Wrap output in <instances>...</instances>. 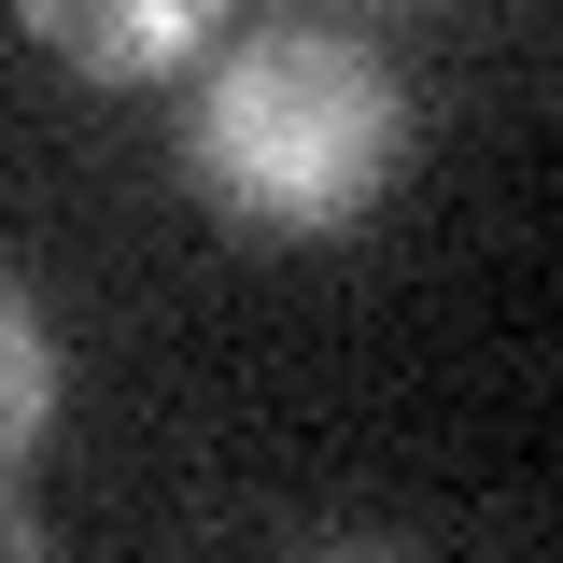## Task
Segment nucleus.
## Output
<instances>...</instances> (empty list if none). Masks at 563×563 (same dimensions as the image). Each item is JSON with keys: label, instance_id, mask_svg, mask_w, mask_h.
<instances>
[{"label": "nucleus", "instance_id": "nucleus-1", "mask_svg": "<svg viewBox=\"0 0 563 563\" xmlns=\"http://www.w3.org/2000/svg\"><path fill=\"white\" fill-rule=\"evenodd\" d=\"M409 169V85L366 29H240L184 99V184L240 240H339Z\"/></svg>", "mask_w": 563, "mask_h": 563}, {"label": "nucleus", "instance_id": "nucleus-2", "mask_svg": "<svg viewBox=\"0 0 563 563\" xmlns=\"http://www.w3.org/2000/svg\"><path fill=\"white\" fill-rule=\"evenodd\" d=\"M14 29L85 85H169L225 43V0H14Z\"/></svg>", "mask_w": 563, "mask_h": 563}, {"label": "nucleus", "instance_id": "nucleus-3", "mask_svg": "<svg viewBox=\"0 0 563 563\" xmlns=\"http://www.w3.org/2000/svg\"><path fill=\"white\" fill-rule=\"evenodd\" d=\"M57 395H70V352L43 324V296L0 268V479H29V451L57 437Z\"/></svg>", "mask_w": 563, "mask_h": 563}]
</instances>
